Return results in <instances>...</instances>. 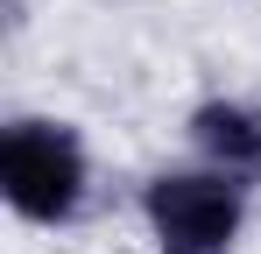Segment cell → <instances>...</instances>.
Here are the masks:
<instances>
[{"label": "cell", "mask_w": 261, "mask_h": 254, "mask_svg": "<svg viewBox=\"0 0 261 254\" xmlns=\"http://www.w3.org/2000/svg\"><path fill=\"white\" fill-rule=\"evenodd\" d=\"M0 191L36 226H64L85 205V148L57 120H14L0 134Z\"/></svg>", "instance_id": "obj_1"}, {"label": "cell", "mask_w": 261, "mask_h": 254, "mask_svg": "<svg viewBox=\"0 0 261 254\" xmlns=\"http://www.w3.org/2000/svg\"><path fill=\"white\" fill-rule=\"evenodd\" d=\"M141 212L163 254H226L247 219V191L233 184V169H170L141 191Z\"/></svg>", "instance_id": "obj_2"}, {"label": "cell", "mask_w": 261, "mask_h": 254, "mask_svg": "<svg viewBox=\"0 0 261 254\" xmlns=\"http://www.w3.org/2000/svg\"><path fill=\"white\" fill-rule=\"evenodd\" d=\"M191 141H198L219 169H233V176H254L261 169V113L240 106V99H205V106L191 113Z\"/></svg>", "instance_id": "obj_3"}]
</instances>
